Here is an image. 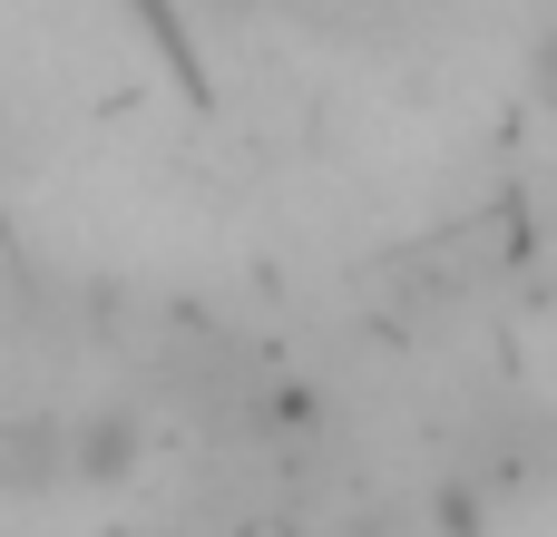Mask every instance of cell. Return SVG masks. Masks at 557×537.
Instances as JSON below:
<instances>
[{
  "mask_svg": "<svg viewBox=\"0 0 557 537\" xmlns=\"http://www.w3.org/2000/svg\"><path fill=\"white\" fill-rule=\"evenodd\" d=\"M78 479V450H69V421H0V489L10 499H39Z\"/></svg>",
  "mask_w": 557,
  "mask_h": 537,
  "instance_id": "1",
  "label": "cell"
},
{
  "mask_svg": "<svg viewBox=\"0 0 557 537\" xmlns=\"http://www.w3.org/2000/svg\"><path fill=\"white\" fill-rule=\"evenodd\" d=\"M529 78H539V98H557V29L539 39V68H529Z\"/></svg>",
  "mask_w": 557,
  "mask_h": 537,
  "instance_id": "3",
  "label": "cell"
},
{
  "mask_svg": "<svg viewBox=\"0 0 557 537\" xmlns=\"http://www.w3.org/2000/svg\"><path fill=\"white\" fill-rule=\"evenodd\" d=\"M69 450H78V479H127L137 430L127 421H69Z\"/></svg>",
  "mask_w": 557,
  "mask_h": 537,
  "instance_id": "2",
  "label": "cell"
}]
</instances>
